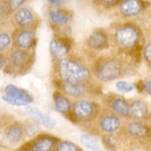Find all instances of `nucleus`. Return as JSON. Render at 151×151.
I'll list each match as a JSON object with an SVG mask.
<instances>
[{
    "label": "nucleus",
    "instance_id": "nucleus-34",
    "mask_svg": "<svg viewBox=\"0 0 151 151\" xmlns=\"http://www.w3.org/2000/svg\"><path fill=\"white\" fill-rule=\"evenodd\" d=\"M7 65V55L0 53V71H4Z\"/></svg>",
    "mask_w": 151,
    "mask_h": 151
},
{
    "label": "nucleus",
    "instance_id": "nucleus-23",
    "mask_svg": "<svg viewBox=\"0 0 151 151\" xmlns=\"http://www.w3.org/2000/svg\"><path fill=\"white\" fill-rule=\"evenodd\" d=\"M101 145L104 146L107 151H117L120 143H119V139L117 137V134H101Z\"/></svg>",
    "mask_w": 151,
    "mask_h": 151
},
{
    "label": "nucleus",
    "instance_id": "nucleus-3",
    "mask_svg": "<svg viewBox=\"0 0 151 151\" xmlns=\"http://www.w3.org/2000/svg\"><path fill=\"white\" fill-rule=\"evenodd\" d=\"M55 78L66 83H87L95 80L85 60L76 54H68L53 63Z\"/></svg>",
    "mask_w": 151,
    "mask_h": 151
},
{
    "label": "nucleus",
    "instance_id": "nucleus-14",
    "mask_svg": "<svg viewBox=\"0 0 151 151\" xmlns=\"http://www.w3.org/2000/svg\"><path fill=\"white\" fill-rule=\"evenodd\" d=\"M11 41H12V47L34 51L38 44L37 31L31 29L14 28L11 32Z\"/></svg>",
    "mask_w": 151,
    "mask_h": 151
},
{
    "label": "nucleus",
    "instance_id": "nucleus-4",
    "mask_svg": "<svg viewBox=\"0 0 151 151\" xmlns=\"http://www.w3.org/2000/svg\"><path fill=\"white\" fill-rule=\"evenodd\" d=\"M103 106L92 98H80L72 101L71 113L68 115V119L76 126H81L87 129V134H94V127L97 117L99 116Z\"/></svg>",
    "mask_w": 151,
    "mask_h": 151
},
{
    "label": "nucleus",
    "instance_id": "nucleus-33",
    "mask_svg": "<svg viewBox=\"0 0 151 151\" xmlns=\"http://www.w3.org/2000/svg\"><path fill=\"white\" fill-rule=\"evenodd\" d=\"M46 1H47V4H50L52 8H60L65 2V0H46Z\"/></svg>",
    "mask_w": 151,
    "mask_h": 151
},
{
    "label": "nucleus",
    "instance_id": "nucleus-16",
    "mask_svg": "<svg viewBox=\"0 0 151 151\" xmlns=\"http://www.w3.org/2000/svg\"><path fill=\"white\" fill-rule=\"evenodd\" d=\"M84 45L86 49L94 52H101L108 50L110 46V35L106 30L98 28L85 39Z\"/></svg>",
    "mask_w": 151,
    "mask_h": 151
},
{
    "label": "nucleus",
    "instance_id": "nucleus-5",
    "mask_svg": "<svg viewBox=\"0 0 151 151\" xmlns=\"http://www.w3.org/2000/svg\"><path fill=\"white\" fill-rule=\"evenodd\" d=\"M119 143L130 142L131 150L134 148L146 147L151 143V126L147 122L137 120H124L122 129L117 132Z\"/></svg>",
    "mask_w": 151,
    "mask_h": 151
},
{
    "label": "nucleus",
    "instance_id": "nucleus-25",
    "mask_svg": "<svg viewBox=\"0 0 151 151\" xmlns=\"http://www.w3.org/2000/svg\"><path fill=\"white\" fill-rule=\"evenodd\" d=\"M53 151H84L83 148H81L78 145L73 142L71 140H64L60 139L56 142Z\"/></svg>",
    "mask_w": 151,
    "mask_h": 151
},
{
    "label": "nucleus",
    "instance_id": "nucleus-17",
    "mask_svg": "<svg viewBox=\"0 0 151 151\" xmlns=\"http://www.w3.org/2000/svg\"><path fill=\"white\" fill-rule=\"evenodd\" d=\"M118 6V12L122 18L129 19L140 16L150 6L146 0H120Z\"/></svg>",
    "mask_w": 151,
    "mask_h": 151
},
{
    "label": "nucleus",
    "instance_id": "nucleus-6",
    "mask_svg": "<svg viewBox=\"0 0 151 151\" xmlns=\"http://www.w3.org/2000/svg\"><path fill=\"white\" fill-rule=\"evenodd\" d=\"M7 55V65L4 72L13 77L23 76L30 73L35 63V50L28 51L11 47L6 53Z\"/></svg>",
    "mask_w": 151,
    "mask_h": 151
},
{
    "label": "nucleus",
    "instance_id": "nucleus-29",
    "mask_svg": "<svg viewBox=\"0 0 151 151\" xmlns=\"http://www.w3.org/2000/svg\"><path fill=\"white\" fill-rule=\"evenodd\" d=\"M93 4L96 7L101 9H109L115 7L116 4H119L120 0H92Z\"/></svg>",
    "mask_w": 151,
    "mask_h": 151
},
{
    "label": "nucleus",
    "instance_id": "nucleus-28",
    "mask_svg": "<svg viewBox=\"0 0 151 151\" xmlns=\"http://www.w3.org/2000/svg\"><path fill=\"white\" fill-rule=\"evenodd\" d=\"M115 86L117 88V91H119L120 93H130L134 89V85L132 83H130L128 81H124V80H119L115 83Z\"/></svg>",
    "mask_w": 151,
    "mask_h": 151
},
{
    "label": "nucleus",
    "instance_id": "nucleus-7",
    "mask_svg": "<svg viewBox=\"0 0 151 151\" xmlns=\"http://www.w3.org/2000/svg\"><path fill=\"white\" fill-rule=\"evenodd\" d=\"M55 89L63 93L70 98L80 99V98H96L103 96V86L96 80L87 83H66L59 78L53 80Z\"/></svg>",
    "mask_w": 151,
    "mask_h": 151
},
{
    "label": "nucleus",
    "instance_id": "nucleus-37",
    "mask_svg": "<svg viewBox=\"0 0 151 151\" xmlns=\"http://www.w3.org/2000/svg\"><path fill=\"white\" fill-rule=\"evenodd\" d=\"M150 80H151V75H150Z\"/></svg>",
    "mask_w": 151,
    "mask_h": 151
},
{
    "label": "nucleus",
    "instance_id": "nucleus-12",
    "mask_svg": "<svg viewBox=\"0 0 151 151\" xmlns=\"http://www.w3.org/2000/svg\"><path fill=\"white\" fill-rule=\"evenodd\" d=\"M60 140L59 137L49 132H40L29 141L22 143L14 151H53L56 142Z\"/></svg>",
    "mask_w": 151,
    "mask_h": 151
},
{
    "label": "nucleus",
    "instance_id": "nucleus-2",
    "mask_svg": "<svg viewBox=\"0 0 151 151\" xmlns=\"http://www.w3.org/2000/svg\"><path fill=\"white\" fill-rule=\"evenodd\" d=\"M93 77L99 83H109L122 80L131 71V64L119 54L101 55L91 65Z\"/></svg>",
    "mask_w": 151,
    "mask_h": 151
},
{
    "label": "nucleus",
    "instance_id": "nucleus-8",
    "mask_svg": "<svg viewBox=\"0 0 151 151\" xmlns=\"http://www.w3.org/2000/svg\"><path fill=\"white\" fill-rule=\"evenodd\" d=\"M73 17L74 14L70 9L63 8H51L47 12V20L50 23L52 30L54 31V34H59V35H66L67 32H71L70 30V25L71 22L73 21Z\"/></svg>",
    "mask_w": 151,
    "mask_h": 151
},
{
    "label": "nucleus",
    "instance_id": "nucleus-15",
    "mask_svg": "<svg viewBox=\"0 0 151 151\" xmlns=\"http://www.w3.org/2000/svg\"><path fill=\"white\" fill-rule=\"evenodd\" d=\"M74 45V41L71 37L54 34L50 42V53L52 62L55 63L65 56L71 54V51Z\"/></svg>",
    "mask_w": 151,
    "mask_h": 151
},
{
    "label": "nucleus",
    "instance_id": "nucleus-27",
    "mask_svg": "<svg viewBox=\"0 0 151 151\" xmlns=\"http://www.w3.org/2000/svg\"><path fill=\"white\" fill-rule=\"evenodd\" d=\"M134 88L138 89L139 93H143L147 94L149 96H151V80H143L139 81L137 83H134Z\"/></svg>",
    "mask_w": 151,
    "mask_h": 151
},
{
    "label": "nucleus",
    "instance_id": "nucleus-11",
    "mask_svg": "<svg viewBox=\"0 0 151 151\" xmlns=\"http://www.w3.org/2000/svg\"><path fill=\"white\" fill-rule=\"evenodd\" d=\"M101 97H103V99H101L103 108L117 115L122 120L129 119L130 104L127 98H125L122 95H118L115 93H108L106 95H103Z\"/></svg>",
    "mask_w": 151,
    "mask_h": 151
},
{
    "label": "nucleus",
    "instance_id": "nucleus-13",
    "mask_svg": "<svg viewBox=\"0 0 151 151\" xmlns=\"http://www.w3.org/2000/svg\"><path fill=\"white\" fill-rule=\"evenodd\" d=\"M1 99L12 106H27L33 103V96L27 89L17 85L8 84L4 88Z\"/></svg>",
    "mask_w": 151,
    "mask_h": 151
},
{
    "label": "nucleus",
    "instance_id": "nucleus-18",
    "mask_svg": "<svg viewBox=\"0 0 151 151\" xmlns=\"http://www.w3.org/2000/svg\"><path fill=\"white\" fill-rule=\"evenodd\" d=\"M2 134L9 145H18L23 141L25 134L23 129V122L19 120H8L2 129Z\"/></svg>",
    "mask_w": 151,
    "mask_h": 151
},
{
    "label": "nucleus",
    "instance_id": "nucleus-36",
    "mask_svg": "<svg viewBox=\"0 0 151 151\" xmlns=\"http://www.w3.org/2000/svg\"><path fill=\"white\" fill-rule=\"evenodd\" d=\"M125 151H136V150H125Z\"/></svg>",
    "mask_w": 151,
    "mask_h": 151
},
{
    "label": "nucleus",
    "instance_id": "nucleus-20",
    "mask_svg": "<svg viewBox=\"0 0 151 151\" xmlns=\"http://www.w3.org/2000/svg\"><path fill=\"white\" fill-rule=\"evenodd\" d=\"M24 109L27 114L29 115V117L31 120H33L34 122L39 124L40 126H43L46 129H53L56 126V122L55 119L49 116L46 113L40 110L38 107H34L31 105L24 106Z\"/></svg>",
    "mask_w": 151,
    "mask_h": 151
},
{
    "label": "nucleus",
    "instance_id": "nucleus-26",
    "mask_svg": "<svg viewBox=\"0 0 151 151\" xmlns=\"http://www.w3.org/2000/svg\"><path fill=\"white\" fill-rule=\"evenodd\" d=\"M23 122V129H24L25 137L31 139L35 137L37 134H39L40 132H42L41 131V126L37 122H34L33 120H25V122Z\"/></svg>",
    "mask_w": 151,
    "mask_h": 151
},
{
    "label": "nucleus",
    "instance_id": "nucleus-10",
    "mask_svg": "<svg viewBox=\"0 0 151 151\" xmlns=\"http://www.w3.org/2000/svg\"><path fill=\"white\" fill-rule=\"evenodd\" d=\"M122 125H124V120L122 118L118 117L115 114L110 113L107 109L103 108L99 116L96 119L94 131H95V134H97L98 132L99 136L101 134H114L119 132Z\"/></svg>",
    "mask_w": 151,
    "mask_h": 151
},
{
    "label": "nucleus",
    "instance_id": "nucleus-9",
    "mask_svg": "<svg viewBox=\"0 0 151 151\" xmlns=\"http://www.w3.org/2000/svg\"><path fill=\"white\" fill-rule=\"evenodd\" d=\"M10 22L14 28L35 30L41 24V19L32 8L23 6L10 16Z\"/></svg>",
    "mask_w": 151,
    "mask_h": 151
},
{
    "label": "nucleus",
    "instance_id": "nucleus-21",
    "mask_svg": "<svg viewBox=\"0 0 151 151\" xmlns=\"http://www.w3.org/2000/svg\"><path fill=\"white\" fill-rule=\"evenodd\" d=\"M52 98H53V105H54L55 110L61 115H63L65 118L68 117L72 108L71 98L67 97L66 95H64L63 93H61L58 89H55L53 92Z\"/></svg>",
    "mask_w": 151,
    "mask_h": 151
},
{
    "label": "nucleus",
    "instance_id": "nucleus-1",
    "mask_svg": "<svg viewBox=\"0 0 151 151\" xmlns=\"http://www.w3.org/2000/svg\"><path fill=\"white\" fill-rule=\"evenodd\" d=\"M110 41H113L119 55L129 58L130 64L138 65L141 62L145 33L137 23L127 21L117 24L110 35Z\"/></svg>",
    "mask_w": 151,
    "mask_h": 151
},
{
    "label": "nucleus",
    "instance_id": "nucleus-19",
    "mask_svg": "<svg viewBox=\"0 0 151 151\" xmlns=\"http://www.w3.org/2000/svg\"><path fill=\"white\" fill-rule=\"evenodd\" d=\"M129 119L137 122H147L151 119V111L149 104L142 98H136L129 101Z\"/></svg>",
    "mask_w": 151,
    "mask_h": 151
},
{
    "label": "nucleus",
    "instance_id": "nucleus-31",
    "mask_svg": "<svg viewBox=\"0 0 151 151\" xmlns=\"http://www.w3.org/2000/svg\"><path fill=\"white\" fill-rule=\"evenodd\" d=\"M27 1H28V0H7V4H8L10 16H11V13H13L16 10L23 7V6L27 4Z\"/></svg>",
    "mask_w": 151,
    "mask_h": 151
},
{
    "label": "nucleus",
    "instance_id": "nucleus-32",
    "mask_svg": "<svg viewBox=\"0 0 151 151\" xmlns=\"http://www.w3.org/2000/svg\"><path fill=\"white\" fill-rule=\"evenodd\" d=\"M10 18L7 0H0V22L4 21L6 19Z\"/></svg>",
    "mask_w": 151,
    "mask_h": 151
},
{
    "label": "nucleus",
    "instance_id": "nucleus-22",
    "mask_svg": "<svg viewBox=\"0 0 151 151\" xmlns=\"http://www.w3.org/2000/svg\"><path fill=\"white\" fill-rule=\"evenodd\" d=\"M4 24V21L0 22V53L6 54L11 47H12V41H11V33H9L8 30L1 28Z\"/></svg>",
    "mask_w": 151,
    "mask_h": 151
},
{
    "label": "nucleus",
    "instance_id": "nucleus-35",
    "mask_svg": "<svg viewBox=\"0 0 151 151\" xmlns=\"http://www.w3.org/2000/svg\"><path fill=\"white\" fill-rule=\"evenodd\" d=\"M8 147H9V143L7 142V140H6V138L4 137V134H0V148L7 149Z\"/></svg>",
    "mask_w": 151,
    "mask_h": 151
},
{
    "label": "nucleus",
    "instance_id": "nucleus-24",
    "mask_svg": "<svg viewBox=\"0 0 151 151\" xmlns=\"http://www.w3.org/2000/svg\"><path fill=\"white\" fill-rule=\"evenodd\" d=\"M81 142L83 146L89 149V150H93V151H103L101 150V146H99V142H98V140H97L96 136H94V134H87V132H85L81 136Z\"/></svg>",
    "mask_w": 151,
    "mask_h": 151
},
{
    "label": "nucleus",
    "instance_id": "nucleus-30",
    "mask_svg": "<svg viewBox=\"0 0 151 151\" xmlns=\"http://www.w3.org/2000/svg\"><path fill=\"white\" fill-rule=\"evenodd\" d=\"M141 55H142V60L146 62L148 66L151 68V41L143 44Z\"/></svg>",
    "mask_w": 151,
    "mask_h": 151
}]
</instances>
